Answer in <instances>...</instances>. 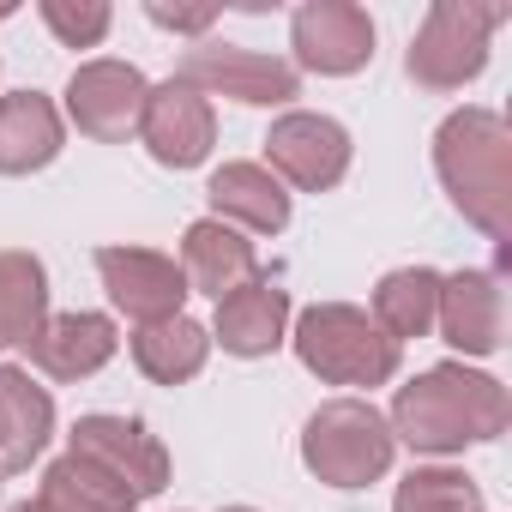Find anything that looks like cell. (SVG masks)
Here are the masks:
<instances>
[{
  "label": "cell",
  "mask_w": 512,
  "mask_h": 512,
  "mask_svg": "<svg viewBox=\"0 0 512 512\" xmlns=\"http://www.w3.org/2000/svg\"><path fill=\"white\" fill-rule=\"evenodd\" d=\"M506 422H512V398L500 380H488L464 362H440V368L416 374L410 386H398L386 428L410 452H464L476 440L506 434Z\"/></svg>",
  "instance_id": "1"
},
{
  "label": "cell",
  "mask_w": 512,
  "mask_h": 512,
  "mask_svg": "<svg viewBox=\"0 0 512 512\" xmlns=\"http://www.w3.org/2000/svg\"><path fill=\"white\" fill-rule=\"evenodd\" d=\"M434 169L452 205L494 241L512 235V133L494 109H458L434 133Z\"/></svg>",
  "instance_id": "2"
},
{
  "label": "cell",
  "mask_w": 512,
  "mask_h": 512,
  "mask_svg": "<svg viewBox=\"0 0 512 512\" xmlns=\"http://www.w3.org/2000/svg\"><path fill=\"white\" fill-rule=\"evenodd\" d=\"M296 356L326 386H386L398 374V344L374 326V314L350 302H320L296 320Z\"/></svg>",
  "instance_id": "3"
},
{
  "label": "cell",
  "mask_w": 512,
  "mask_h": 512,
  "mask_svg": "<svg viewBox=\"0 0 512 512\" xmlns=\"http://www.w3.org/2000/svg\"><path fill=\"white\" fill-rule=\"evenodd\" d=\"M302 464L332 482V488H368L392 464V428L374 404L362 398H332L308 416L302 434Z\"/></svg>",
  "instance_id": "4"
},
{
  "label": "cell",
  "mask_w": 512,
  "mask_h": 512,
  "mask_svg": "<svg viewBox=\"0 0 512 512\" xmlns=\"http://www.w3.org/2000/svg\"><path fill=\"white\" fill-rule=\"evenodd\" d=\"M506 25V7H476V0H434L416 43H410V79L422 91H458L488 67V37Z\"/></svg>",
  "instance_id": "5"
},
{
  "label": "cell",
  "mask_w": 512,
  "mask_h": 512,
  "mask_svg": "<svg viewBox=\"0 0 512 512\" xmlns=\"http://www.w3.org/2000/svg\"><path fill=\"white\" fill-rule=\"evenodd\" d=\"M175 79L193 85L199 97H235V103H253V109L290 103L296 85H302L290 61L260 55V49H235V43H193Z\"/></svg>",
  "instance_id": "6"
},
{
  "label": "cell",
  "mask_w": 512,
  "mask_h": 512,
  "mask_svg": "<svg viewBox=\"0 0 512 512\" xmlns=\"http://www.w3.org/2000/svg\"><path fill=\"white\" fill-rule=\"evenodd\" d=\"M97 272H103V290L109 302L139 320V326H157V320H175L181 302H187V278L169 253H151V247H97Z\"/></svg>",
  "instance_id": "7"
},
{
  "label": "cell",
  "mask_w": 512,
  "mask_h": 512,
  "mask_svg": "<svg viewBox=\"0 0 512 512\" xmlns=\"http://www.w3.org/2000/svg\"><path fill=\"white\" fill-rule=\"evenodd\" d=\"M145 97H151V85H145L139 67H127V61H91V67H79L73 85H67V115H73L79 133L115 145V139L139 133Z\"/></svg>",
  "instance_id": "8"
},
{
  "label": "cell",
  "mask_w": 512,
  "mask_h": 512,
  "mask_svg": "<svg viewBox=\"0 0 512 512\" xmlns=\"http://www.w3.org/2000/svg\"><path fill=\"white\" fill-rule=\"evenodd\" d=\"M139 139H145V151H151L163 169H193V163H205L211 145H217V115H211V103H205L193 85L169 79V85H157V91L145 97Z\"/></svg>",
  "instance_id": "9"
},
{
  "label": "cell",
  "mask_w": 512,
  "mask_h": 512,
  "mask_svg": "<svg viewBox=\"0 0 512 512\" xmlns=\"http://www.w3.org/2000/svg\"><path fill=\"white\" fill-rule=\"evenodd\" d=\"M266 157L272 169L302 187V193H326L344 181L350 169V133L332 121V115H284L272 133H266Z\"/></svg>",
  "instance_id": "10"
},
{
  "label": "cell",
  "mask_w": 512,
  "mask_h": 512,
  "mask_svg": "<svg viewBox=\"0 0 512 512\" xmlns=\"http://www.w3.org/2000/svg\"><path fill=\"white\" fill-rule=\"evenodd\" d=\"M73 452L91 458V464H103L109 476H121L139 500L169 488V452H163L157 434H145V422H133V416H79Z\"/></svg>",
  "instance_id": "11"
},
{
  "label": "cell",
  "mask_w": 512,
  "mask_h": 512,
  "mask_svg": "<svg viewBox=\"0 0 512 512\" xmlns=\"http://www.w3.org/2000/svg\"><path fill=\"white\" fill-rule=\"evenodd\" d=\"M290 43H296V61L308 73H326V79H344V73L374 61V25L350 0H314V7H302L290 25Z\"/></svg>",
  "instance_id": "12"
},
{
  "label": "cell",
  "mask_w": 512,
  "mask_h": 512,
  "mask_svg": "<svg viewBox=\"0 0 512 512\" xmlns=\"http://www.w3.org/2000/svg\"><path fill=\"white\" fill-rule=\"evenodd\" d=\"M434 326L446 332L452 350L464 356H494L500 338H506V290L494 272H458V278H440V314Z\"/></svg>",
  "instance_id": "13"
},
{
  "label": "cell",
  "mask_w": 512,
  "mask_h": 512,
  "mask_svg": "<svg viewBox=\"0 0 512 512\" xmlns=\"http://www.w3.org/2000/svg\"><path fill=\"white\" fill-rule=\"evenodd\" d=\"M181 278H187V290H199V296H229V290H241L247 278H260V253H253V241L241 235V229H229V223H217V217H199V223H187V235H181Z\"/></svg>",
  "instance_id": "14"
},
{
  "label": "cell",
  "mask_w": 512,
  "mask_h": 512,
  "mask_svg": "<svg viewBox=\"0 0 512 512\" xmlns=\"http://www.w3.org/2000/svg\"><path fill=\"white\" fill-rule=\"evenodd\" d=\"M290 326V296L272 278H247L217 302V344L229 356H272Z\"/></svg>",
  "instance_id": "15"
},
{
  "label": "cell",
  "mask_w": 512,
  "mask_h": 512,
  "mask_svg": "<svg viewBox=\"0 0 512 512\" xmlns=\"http://www.w3.org/2000/svg\"><path fill=\"white\" fill-rule=\"evenodd\" d=\"M25 350L49 380H91L115 356V320L109 314H55V320H43V332Z\"/></svg>",
  "instance_id": "16"
},
{
  "label": "cell",
  "mask_w": 512,
  "mask_h": 512,
  "mask_svg": "<svg viewBox=\"0 0 512 512\" xmlns=\"http://www.w3.org/2000/svg\"><path fill=\"white\" fill-rule=\"evenodd\" d=\"M205 199H211L217 223H229V229L247 223V229H260V235H278V229L290 223V193H284V181H278L272 169H260V163H223V169L211 175Z\"/></svg>",
  "instance_id": "17"
},
{
  "label": "cell",
  "mask_w": 512,
  "mask_h": 512,
  "mask_svg": "<svg viewBox=\"0 0 512 512\" xmlns=\"http://www.w3.org/2000/svg\"><path fill=\"white\" fill-rule=\"evenodd\" d=\"M61 157V109L43 91L0 97V175H31Z\"/></svg>",
  "instance_id": "18"
},
{
  "label": "cell",
  "mask_w": 512,
  "mask_h": 512,
  "mask_svg": "<svg viewBox=\"0 0 512 512\" xmlns=\"http://www.w3.org/2000/svg\"><path fill=\"white\" fill-rule=\"evenodd\" d=\"M55 434V398L25 374L0 368V470H25Z\"/></svg>",
  "instance_id": "19"
},
{
  "label": "cell",
  "mask_w": 512,
  "mask_h": 512,
  "mask_svg": "<svg viewBox=\"0 0 512 512\" xmlns=\"http://www.w3.org/2000/svg\"><path fill=\"white\" fill-rule=\"evenodd\" d=\"M434 314H440V272L428 266H404V272H386L380 290H374V326L404 344V338H428L434 332Z\"/></svg>",
  "instance_id": "20"
},
{
  "label": "cell",
  "mask_w": 512,
  "mask_h": 512,
  "mask_svg": "<svg viewBox=\"0 0 512 512\" xmlns=\"http://www.w3.org/2000/svg\"><path fill=\"white\" fill-rule=\"evenodd\" d=\"M205 356H211V332L193 326L187 314L133 332V362H139L157 386H181V380H193V374L205 368Z\"/></svg>",
  "instance_id": "21"
},
{
  "label": "cell",
  "mask_w": 512,
  "mask_h": 512,
  "mask_svg": "<svg viewBox=\"0 0 512 512\" xmlns=\"http://www.w3.org/2000/svg\"><path fill=\"white\" fill-rule=\"evenodd\" d=\"M49 320V272L37 253H0V350L31 344Z\"/></svg>",
  "instance_id": "22"
},
{
  "label": "cell",
  "mask_w": 512,
  "mask_h": 512,
  "mask_svg": "<svg viewBox=\"0 0 512 512\" xmlns=\"http://www.w3.org/2000/svg\"><path fill=\"white\" fill-rule=\"evenodd\" d=\"M43 500H55L61 512H133L139 506V494L121 476H109L103 464H91L79 452H67L43 470Z\"/></svg>",
  "instance_id": "23"
},
{
  "label": "cell",
  "mask_w": 512,
  "mask_h": 512,
  "mask_svg": "<svg viewBox=\"0 0 512 512\" xmlns=\"http://www.w3.org/2000/svg\"><path fill=\"white\" fill-rule=\"evenodd\" d=\"M392 512H482V488H476L464 470L428 464V470H410V476L398 482Z\"/></svg>",
  "instance_id": "24"
},
{
  "label": "cell",
  "mask_w": 512,
  "mask_h": 512,
  "mask_svg": "<svg viewBox=\"0 0 512 512\" xmlns=\"http://www.w3.org/2000/svg\"><path fill=\"white\" fill-rule=\"evenodd\" d=\"M109 7L103 0H43V25L67 43V49H91L109 37Z\"/></svg>",
  "instance_id": "25"
},
{
  "label": "cell",
  "mask_w": 512,
  "mask_h": 512,
  "mask_svg": "<svg viewBox=\"0 0 512 512\" xmlns=\"http://www.w3.org/2000/svg\"><path fill=\"white\" fill-rule=\"evenodd\" d=\"M145 13H151V25H163V31H187V37L211 31V19H217V7H169V0H145Z\"/></svg>",
  "instance_id": "26"
},
{
  "label": "cell",
  "mask_w": 512,
  "mask_h": 512,
  "mask_svg": "<svg viewBox=\"0 0 512 512\" xmlns=\"http://www.w3.org/2000/svg\"><path fill=\"white\" fill-rule=\"evenodd\" d=\"M13 512H61V506H55V500H43V494H37V500H25V506H13Z\"/></svg>",
  "instance_id": "27"
},
{
  "label": "cell",
  "mask_w": 512,
  "mask_h": 512,
  "mask_svg": "<svg viewBox=\"0 0 512 512\" xmlns=\"http://www.w3.org/2000/svg\"><path fill=\"white\" fill-rule=\"evenodd\" d=\"M223 512H253V506H223Z\"/></svg>",
  "instance_id": "28"
},
{
  "label": "cell",
  "mask_w": 512,
  "mask_h": 512,
  "mask_svg": "<svg viewBox=\"0 0 512 512\" xmlns=\"http://www.w3.org/2000/svg\"><path fill=\"white\" fill-rule=\"evenodd\" d=\"M0 19H13V7H0Z\"/></svg>",
  "instance_id": "29"
}]
</instances>
